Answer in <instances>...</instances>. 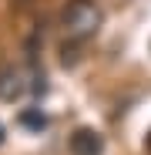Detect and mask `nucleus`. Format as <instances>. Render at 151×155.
<instances>
[{
  "instance_id": "nucleus-1",
  "label": "nucleus",
  "mask_w": 151,
  "mask_h": 155,
  "mask_svg": "<svg viewBox=\"0 0 151 155\" xmlns=\"http://www.w3.org/2000/svg\"><path fill=\"white\" fill-rule=\"evenodd\" d=\"M101 7L94 4V0H67V7L61 14V27L71 41H87L97 34L101 27Z\"/></svg>"
},
{
  "instance_id": "nucleus-4",
  "label": "nucleus",
  "mask_w": 151,
  "mask_h": 155,
  "mask_svg": "<svg viewBox=\"0 0 151 155\" xmlns=\"http://www.w3.org/2000/svg\"><path fill=\"white\" fill-rule=\"evenodd\" d=\"M20 125L30 128V132H44V128H47V115L40 108H24L20 111Z\"/></svg>"
},
{
  "instance_id": "nucleus-2",
  "label": "nucleus",
  "mask_w": 151,
  "mask_h": 155,
  "mask_svg": "<svg viewBox=\"0 0 151 155\" xmlns=\"http://www.w3.org/2000/svg\"><path fill=\"white\" fill-rule=\"evenodd\" d=\"M71 155H104V138L94 128H77L71 135Z\"/></svg>"
},
{
  "instance_id": "nucleus-5",
  "label": "nucleus",
  "mask_w": 151,
  "mask_h": 155,
  "mask_svg": "<svg viewBox=\"0 0 151 155\" xmlns=\"http://www.w3.org/2000/svg\"><path fill=\"white\" fill-rule=\"evenodd\" d=\"M144 148H148V155H151V132H148V138H144Z\"/></svg>"
},
{
  "instance_id": "nucleus-6",
  "label": "nucleus",
  "mask_w": 151,
  "mask_h": 155,
  "mask_svg": "<svg viewBox=\"0 0 151 155\" xmlns=\"http://www.w3.org/2000/svg\"><path fill=\"white\" fill-rule=\"evenodd\" d=\"M0 145H4V125H0Z\"/></svg>"
},
{
  "instance_id": "nucleus-3",
  "label": "nucleus",
  "mask_w": 151,
  "mask_h": 155,
  "mask_svg": "<svg viewBox=\"0 0 151 155\" xmlns=\"http://www.w3.org/2000/svg\"><path fill=\"white\" fill-rule=\"evenodd\" d=\"M20 94H24V78L14 68H4L0 71V101H14Z\"/></svg>"
}]
</instances>
